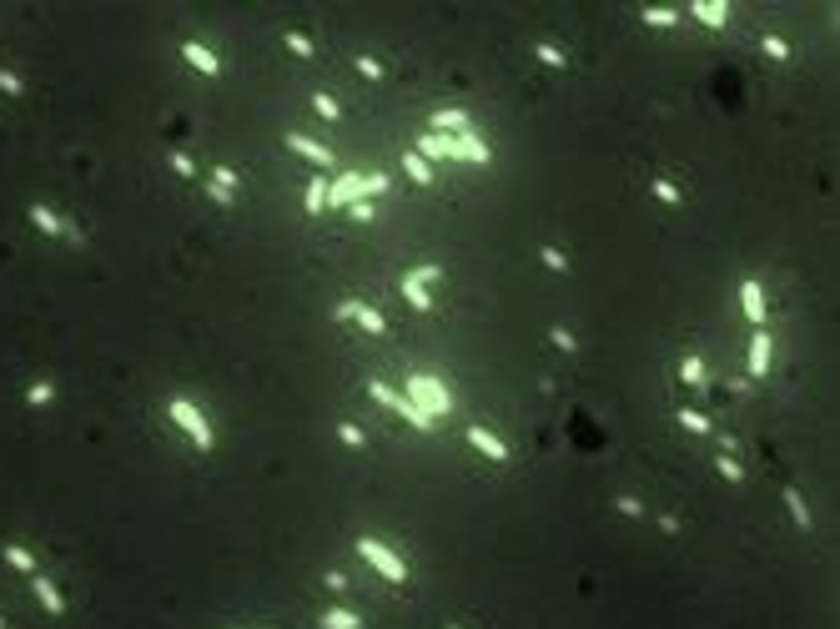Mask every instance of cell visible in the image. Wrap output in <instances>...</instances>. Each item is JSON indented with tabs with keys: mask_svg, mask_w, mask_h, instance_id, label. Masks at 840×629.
<instances>
[{
	"mask_svg": "<svg viewBox=\"0 0 840 629\" xmlns=\"http://www.w3.org/2000/svg\"><path fill=\"white\" fill-rule=\"evenodd\" d=\"M690 16H695V21H704L709 31L730 26V6H724V0H695V6H690Z\"/></svg>",
	"mask_w": 840,
	"mask_h": 629,
	"instance_id": "9a60e30c",
	"label": "cell"
},
{
	"mask_svg": "<svg viewBox=\"0 0 840 629\" xmlns=\"http://www.w3.org/2000/svg\"><path fill=\"white\" fill-rule=\"evenodd\" d=\"M614 508H619L624 519H639V513H644V503H639V498H614Z\"/></svg>",
	"mask_w": 840,
	"mask_h": 629,
	"instance_id": "8d00e7d4",
	"label": "cell"
},
{
	"mask_svg": "<svg viewBox=\"0 0 840 629\" xmlns=\"http://www.w3.org/2000/svg\"><path fill=\"white\" fill-rule=\"evenodd\" d=\"M675 418H680V428H690V433H709V418H704L700 408H680Z\"/></svg>",
	"mask_w": 840,
	"mask_h": 629,
	"instance_id": "83f0119b",
	"label": "cell"
},
{
	"mask_svg": "<svg viewBox=\"0 0 840 629\" xmlns=\"http://www.w3.org/2000/svg\"><path fill=\"white\" fill-rule=\"evenodd\" d=\"M31 221L40 226V232H55V237H61V232H66V221H61V217H55V212H45V207H31Z\"/></svg>",
	"mask_w": 840,
	"mask_h": 629,
	"instance_id": "d4e9b609",
	"label": "cell"
},
{
	"mask_svg": "<svg viewBox=\"0 0 840 629\" xmlns=\"http://www.w3.org/2000/svg\"><path fill=\"white\" fill-rule=\"evenodd\" d=\"M714 469H719V478H730V483H745V464H735L730 453H719V459H714Z\"/></svg>",
	"mask_w": 840,
	"mask_h": 629,
	"instance_id": "4316f807",
	"label": "cell"
},
{
	"mask_svg": "<svg viewBox=\"0 0 840 629\" xmlns=\"http://www.w3.org/2000/svg\"><path fill=\"white\" fill-rule=\"evenodd\" d=\"M443 629H463V624H443Z\"/></svg>",
	"mask_w": 840,
	"mask_h": 629,
	"instance_id": "60d3db41",
	"label": "cell"
},
{
	"mask_svg": "<svg viewBox=\"0 0 840 629\" xmlns=\"http://www.w3.org/2000/svg\"><path fill=\"white\" fill-rule=\"evenodd\" d=\"M172 423H182V428H187V438H192V443H197L201 453H206V448H216V433H211L206 413H201V408L192 403V398H182V393L172 398Z\"/></svg>",
	"mask_w": 840,
	"mask_h": 629,
	"instance_id": "277c9868",
	"label": "cell"
},
{
	"mask_svg": "<svg viewBox=\"0 0 840 629\" xmlns=\"http://www.w3.org/2000/svg\"><path fill=\"white\" fill-rule=\"evenodd\" d=\"M468 443H473V448L483 453V459H493V464H509V443H503V438H498L493 428L473 423V428H468Z\"/></svg>",
	"mask_w": 840,
	"mask_h": 629,
	"instance_id": "9c48e42d",
	"label": "cell"
},
{
	"mask_svg": "<svg viewBox=\"0 0 840 629\" xmlns=\"http://www.w3.org/2000/svg\"><path fill=\"white\" fill-rule=\"evenodd\" d=\"M322 629H363V619L353 609H327L322 614Z\"/></svg>",
	"mask_w": 840,
	"mask_h": 629,
	"instance_id": "603a6c76",
	"label": "cell"
},
{
	"mask_svg": "<svg viewBox=\"0 0 840 629\" xmlns=\"http://www.w3.org/2000/svg\"><path fill=\"white\" fill-rule=\"evenodd\" d=\"M332 317H338V322H348V317H353V322H363V327H368L372 337H377V332H387V317H382V312H377L372 302H358V297L338 302V307H332Z\"/></svg>",
	"mask_w": 840,
	"mask_h": 629,
	"instance_id": "52a82bcc",
	"label": "cell"
},
{
	"mask_svg": "<svg viewBox=\"0 0 840 629\" xmlns=\"http://www.w3.org/2000/svg\"><path fill=\"white\" fill-rule=\"evenodd\" d=\"M408 403L433 423V418H443L448 408H453V393H448V383L443 378H428V373H413L408 378Z\"/></svg>",
	"mask_w": 840,
	"mask_h": 629,
	"instance_id": "7a4b0ae2",
	"label": "cell"
},
{
	"mask_svg": "<svg viewBox=\"0 0 840 629\" xmlns=\"http://www.w3.org/2000/svg\"><path fill=\"white\" fill-rule=\"evenodd\" d=\"M534 55H538V61H543L548 71H564V66H569V55L558 50V45H548V40H538V45H534Z\"/></svg>",
	"mask_w": 840,
	"mask_h": 629,
	"instance_id": "cb8c5ba5",
	"label": "cell"
},
{
	"mask_svg": "<svg viewBox=\"0 0 840 629\" xmlns=\"http://www.w3.org/2000/svg\"><path fill=\"white\" fill-rule=\"evenodd\" d=\"M368 398H372V403H382V408H393V413H403V418H408V428H418V433H428V428H433V423H428V418L408 403V398H403V393H393L387 383H368Z\"/></svg>",
	"mask_w": 840,
	"mask_h": 629,
	"instance_id": "8992f818",
	"label": "cell"
},
{
	"mask_svg": "<svg viewBox=\"0 0 840 629\" xmlns=\"http://www.w3.org/2000/svg\"><path fill=\"white\" fill-rule=\"evenodd\" d=\"M172 166L182 171V177H197V166H192V156H187V151H172Z\"/></svg>",
	"mask_w": 840,
	"mask_h": 629,
	"instance_id": "f35d334b",
	"label": "cell"
},
{
	"mask_svg": "<svg viewBox=\"0 0 840 629\" xmlns=\"http://www.w3.org/2000/svg\"><path fill=\"white\" fill-rule=\"evenodd\" d=\"M403 171H408V177H413L418 187H428V182H433V166H428L418 151H408V156H403Z\"/></svg>",
	"mask_w": 840,
	"mask_h": 629,
	"instance_id": "44dd1931",
	"label": "cell"
},
{
	"mask_svg": "<svg viewBox=\"0 0 840 629\" xmlns=\"http://www.w3.org/2000/svg\"><path fill=\"white\" fill-rule=\"evenodd\" d=\"M654 197H659V202H669V207H680V187L669 182V177H654Z\"/></svg>",
	"mask_w": 840,
	"mask_h": 629,
	"instance_id": "f1b7e54d",
	"label": "cell"
},
{
	"mask_svg": "<svg viewBox=\"0 0 840 629\" xmlns=\"http://www.w3.org/2000/svg\"><path fill=\"white\" fill-rule=\"evenodd\" d=\"M182 61H187V66H197L201 76H221V61H216L206 45H197V40H187V45H182Z\"/></svg>",
	"mask_w": 840,
	"mask_h": 629,
	"instance_id": "2e32d148",
	"label": "cell"
},
{
	"mask_svg": "<svg viewBox=\"0 0 840 629\" xmlns=\"http://www.w3.org/2000/svg\"><path fill=\"white\" fill-rule=\"evenodd\" d=\"M358 71H363L368 81H382V61H372V55H358Z\"/></svg>",
	"mask_w": 840,
	"mask_h": 629,
	"instance_id": "d590c367",
	"label": "cell"
},
{
	"mask_svg": "<svg viewBox=\"0 0 840 629\" xmlns=\"http://www.w3.org/2000/svg\"><path fill=\"white\" fill-rule=\"evenodd\" d=\"M548 342H553L558 353H574V348H579V342H574V332H569V327H553V332H548Z\"/></svg>",
	"mask_w": 840,
	"mask_h": 629,
	"instance_id": "1f68e13d",
	"label": "cell"
},
{
	"mask_svg": "<svg viewBox=\"0 0 840 629\" xmlns=\"http://www.w3.org/2000/svg\"><path fill=\"white\" fill-rule=\"evenodd\" d=\"M358 554H363V559L377 569V574H382L387 584H408V564L398 559V549H387L382 539H368V534H363V539H358Z\"/></svg>",
	"mask_w": 840,
	"mask_h": 629,
	"instance_id": "3957f363",
	"label": "cell"
},
{
	"mask_svg": "<svg viewBox=\"0 0 840 629\" xmlns=\"http://www.w3.org/2000/svg\"><path fill=\"white\" fill-rule=\"evenodd\" d=\"M35 594H40V604H45V609H61V594H55V584H50V579H35Z\"/></svg>",
	"mask_w": 840,
	"mask_h": 629,
	"instance_id": "d6a6232c",
	"label": "cell"
},
{
	"mask_svg": "<svg viewBox=\"0 0 840 629\" xmlns=\"http://www.w3.org/2000/svg\"><path fill=\"white\" fill-rule=\"evenodd\" d=\"M282 141H287V146H292L297 156H307L312 166H332V151H327L322 141H312V136H302V131H287Z\"/></svg>",
	"mask_w": 840,
	"mask_h": 629,
	"instance_id": "4fadbf2b",
	"label": "cell"
},
{
	"mask_svg": "<svg viewBox=\"0 0 840 629\" xmlns=\"http://www.w3.org/2000/svg\"><path fill=\"white\" fill-rule=\"evenodd\" d=\"M338 438H343L348 448H363V443H368V433H363L358 423H338Z\"/></svg>",
	"mask_w": 840,
	"mask_h": 629,
	"instance_id": "f546056e",
	"label": "cell"
},
{
	"mask_svg": "<svg viewBox=\"0 0 840 629\" xmlns=\"http://www.w3.org/2000/svg\"><path fill=\"white\" fill-rule=\"evenodd\" d=\"M740 307H745V317L755 322V327H765V288L755 277H745L740 282Z\"/></svg>",
	"mask_w": 840,
	"mask_h": 629,
	"instance_id": "7c38bea8",
	"label": "cell"
},
{
	"mask_svg": "<svg viewBox=\"0 0 840 629\" xmlns=\"http://www.w3.org/2000/svg\"><path fill=\"white\" fill-rule=\"evenodd\" d=\"M6 559H11V564H21V569H31V554H26V549H16V544L6 549Z\"/></svg>",
	"mask_w": 840,
	"mask_h": 629,
	"instance_id": "ab89813d",
	"label": "cell"
},
{
	"mask_svg": "<svg viewBox=\"0 0 840 629\" xmlns=\"http://www.w3.org/2000/svg\"><path fill=\"white\" fill-rule=\"evenodd\" d=\"M287 50H292V55H307V61H312V40H307L302 31H287Z\"/></svg>",
	"mask_w": 840,
	"mask_h": 629,
	"instance_id": "836d02e7",
	"label": "cell"
},
{
	"mask_svg": "<svg viewBox=\"0 0 840 629\" xmlns=\"http://www.w3.org/2000/svg\"><path fill=\"white\" fill-rule=\"evenodd\" d=\"M785 508H790V519L810 534L815 529V519H810V508H805V498H800V488H785Z\"/></svg>",
	"mask_w": 840,
	"mask_h": 629,
	"instance_id": "ac0fdd59",
	"label": "cell"
},
{
	"mask_svg": "<svg viewBox=\"0 0 840 629\" xmlns=\"http://www.w3.org/2000/svg\"><path fill=\"white\" fill-rule=\"evenodd\" d=\"M538 257H543V267H548V272H569V257L558 252V247H543Z\"/></svg>",
	"mask_w": 840,
	"mask_h": 629,
	"instance_id": "4dcf8cb0",
	"label": "cell"
},
{
	"mask_svg": "<svg viewBox=\"0 0 840 629\" xmlns=\"http://www.w3.org/2000/svg\"><path fill=\"white\" fill-rule=\"evenodd\" d=\"M322 589H332V594H343V589H348V579L338 574V569H327V574H322Z\"/></svg>",
	"mask_w": 840,
	"mask_h": 629,
	"instance_id": "74e56055",
	"label": "cell"
},
{
	"mask_svg": "<svg viewBox=\"0 0 840 629\" xmlns=\"http://www.w3.org/2000/svg\"><path fill=\"white\" fill-rule=\"evenodd\" d=\"M448 161H493V146L483 141V136H473V131H463V136H448Z\"/></svg>",
	"mask_w": 840,
	"mask_h": 629,
	"instance_id": "ba28073f",
	"label": "cell"
},
{
	"mask_svg": "<svg viewBox=\"0 0 840 629\" xmlns=\"http://www.w3.org/2000/svg\"><path fill=\"white\" fill-rule=\"evenodd\" d=\"M770 358H775V337L765 332V327H755V337H750V378H765L770 373Z\"/></svg>",
	"mask_w": 840,
	"mask_h": 629,
	"instance_id": "30bf717a",
	"label": "cell"
},
{
	"mask_svg": "<svg viewBox=\"0 0 840 629\" xmlns=\"http://www.w3.org/2000/svg\"><path fill=\"white\" fill-rule=\"evenodd\" d=\"M433 131H438V136L473 131V126H468V111H463V106H443V111H433Z\"/></svg>",
	"mask_w": 840,
	"mask_h": 629,
	"instance_id": "5bb4252c",
	"label": "cell"
},
{
	"mask_svg": "<svg viewBox=\"0 0 840 629\" xmlns=\"http://www.w3.org/2000/svg\"><path fill=\"white\" fill-rule=\"evenodd\" d=\"M0 629H6V619H0Z\"/></svg>",
	"mask_w": 840,
	"mask_h": 629,
	"instance_id": "b9f144b4",
	"label": "cell"
},
{
	"mask_svg": "<svg viewBox=\"0 0 840 629\" xmlns=\"http://www.w3.org/2000/svg\"><path fill=\"white\" fill-rule=\"evenodd\" d=\"M680 16H675V6H644V26H654V31H669Z\"/></svg>",
	"mask_w": 840,
	"mask_h": 629,
	"instance_id": "7402d4cb",
	"label": "cell"
},
{
	"mask_svg": "<svg viewBox=\"0 0 840 629\" xmlns=\"http://www.w3.org/2000/svg\"><path fill=\"white\" fill-rule=\"evenodd\" d=\"M206 197H211L216 207H232V202H237V171L216 166V171H211V182H206Z\"/></svg>",
	"mask_w": 840,
	"mask_h": 629,
	"instance_id": "8fae6325",
	"label": "cell"
},
{
	"mask_svg": "<svg viewBox=\"0 0 840 629\" xmlns=\"http://www.w3.org/2000/svg\"><path fill=\"white\" fill-rule=\"evenodd\" d=\"M387 192V177L382 171H348V177H332L327 182V207H358L368 197Z\"/></svg>",
	"mask_w": 840,
	"mask_h": 629,
	"instance_id": "6da1fadb",
	"label": "cell"
},
{
	"mask_svg": "<svg viewBox=\"0 0 840 629\" xmlns=\"http://www.w3.org/2000/svg\"><path fill=\"white\" fill-rule=\"evenodd\" d=\"M760 45H765V55H775V61H790V45L780 40V35H765Z\"/></svg>",
	"mask_w": 840,
	"mask_h": 629,
	"instance_id": "e575fe53",
	"label": "cell"
},
{
	"mask_svg": "<svg viewBox=\"0 0 840 629\" xmlns=\"http://www.w3.org/2000/svg\"><path fill=\"white\" fill-rule=\"evenodd\" d=\"M302 207H307V217H317V212L327 207V177H312V182H307V197H302Z\"/></svg>",
	"mask_w": 840,
	"mask_h": 629,
	"instance_id": "ffe728a7",
	"label": "cell"
},
{
	"mask_svg": "<svg viewBox=\"0 0 840 629\" xmlns=\"http://www.w3.org/2000/svg\"><path fill=\"white\" fill-rule=\"evenodd\" d=\"M680 383H685V388H709V368H704V358H695V353H690V358L680 363Z\"/></svg>",
	"mask_w": 840,
	"mask_h": 629,
	"instance_id": "e0dca14e",
	"label": "cell"
},
{
	"mask_svg": "<svg viewBox=\"0 0 840 629\" xmlns=\"http://www.w3.org/2000/svg\"><path fill=\"white\" fill-rule=\"evenodd\" d=\"M312 111H317V116H322V121H338V116H343V106H338V101H332L327 91H317V96H312Z\"/></svg>",
	"mask_w": 840,
	"mask_h": 629,
	"instance_id": "484cf974",
	"label": "cell"
},
{
	"mask_svg": "<svg viewBox=\"0 0 840 629\" xmlns=\"http://www.w3.org/2000/svg\"><path fill=\"white\" fill-rule=\"evenodd\" d=\"M438 277H443L438 262H418L413 272H403V297H408V307H418V312L433 307V282H438Z\"/></svg>",
	"mask_w": 840,
	"mask_h": 629,
	"instance_id": "5b68a950",
	"label": "cell"
},
{
	"mask_svg": "<svg viewBox=\"0 0 840 629\" xmlns=\"http://www.w3.org/2000/svg\"><path fill=\"white\" fill-rule=\"evenodd\" d=\"M418 156H423V161H448V136L428 131V136L418 141Z\"/></svg>",
	"mask_w": 840,
	"mask_h": 629,
	"instance_id": "d6986e66",
	"label": "cell"
}]
</instances>
